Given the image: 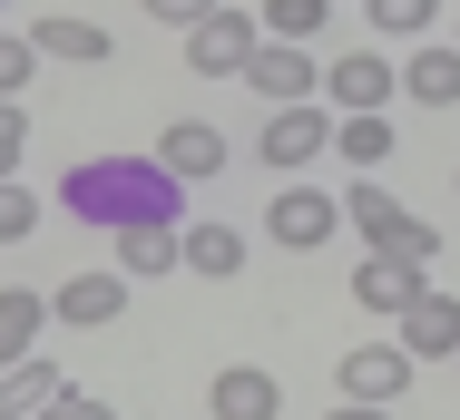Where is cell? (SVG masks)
<instances>
[{
	"instance_id": "6da1fadb",
	"label": "cell",
	"mask_w": 460,
	"mask_h": 420,
	"mask_svg": "<svg viewBox=\"0 0 460 420\" xmlns=\"http://www.w3.org/2000/svg\"><path fill=\"white\" fill-rule=\"evenodd\" d=\"M59 206L89 225H177V176L157 157H79Z\"/></svg>"
},
{
	"instance_id": "7a4b0ae2",
	"label": "cell",
	"mask_w": 460,
	"mask_h": 420,
	"mask_svg": "<svg viewBox=\"0 0 460 420\" xmlns=\"http://www.w3.org/2000/svg\"><path fill=\"white\" fill-rule=\"evenodd\" d=\"M343 225H363V245L392 254V264H431V254H441V235H431L382 176H353V186H343Z\"/></svg>"
},
{
	"instance_id": "3957f363",
	"label": "cell",
	"mask_w": 460,
	"mask_h": 420,
	"mask_svg": "<svg viewBox=\"0 0 460 420\" xmlns=\"http://www.w3.org/2000/svg\"><path fill=\"white\" fill-rule=\"evenodd\" d=\"M333 147V118H323V98H294V108H265V137H255V157L284 176H304L314 157Z\"/></svg>"
},
{
	"instance_id": "277c9868",
	"label": "cell",
	"mask_w": 460,
	"mask_h": 420,
	"mask_svg": "<svg viewBox=\"0 0 460 420\" xmlns=\"http://www.w3.org/2000/svg\"><path fill=\"white\" fill-rule=\"evenodd\" d=\"M245 88H255L265 108H294V98H323V59H314L304 39H255V59H245Z\"/></svg>"
},
{
	"instance_id": "5b68a950",
	"label": "cell",
	"mask_w": 460,
	"mask_h": 420,
	"mask_svg": "<svg viewBox=\"0 0 460 420\" xmlns=\"http://www.w3.org/2000/svg\"><path fill=\"white\" fill-rule=\"evenodd\" d=\"M333 381H343V401H363V411H392V401L411 391V352H402V342H353Z\"/></svg>"
},
{
	"instance_id": "8992f818",
	"label": "cell",
	"mask_w": 460,
	"mask_h": 420,
	"mask_svg": "<svg viewBox=\"0 0 460 420\" xmlns=\"http://www.w3.org/2000/svg\"><path fill=\"white\" fill-rule=\"evenodd\" d=\"M245 59H255V20H245V10H206V20L186 30V69H206V79H245Z\"/></svg>"
},
{
	"instance_id": "52a82bcc",
	"label": "cell",
	"mask_w": 460,
	"mask_h": 420,
	"mask_svg": "<svg viewBox=\"0 0 460 420\" xmlns=\"http://www.w3.org/2000/svg\"><path fill=\"white\" fill-rule=\"evenodd\" d=\"M333 225H343V196H323V186H284L275 206H265V235H275V245H294V254H314Z\"/></svg>"
},
{
	"instance_id": "ba28073f",
	"label": "cell",
	"mask_w": 460,
	"mask_h": 420,
	"mask_svg": "<svg viewBox=\"0 0 460 420\" xmlns=\"http://www.w3.org/2000/svg\"><path fill=\"white\" fill-rule=\"evenodd\" d=\"M392 323H402V352H411V362H441V352H460V303H451V293H431V284H421V293H411Z\"/></svg>"
},
{
	"instance_id": "9c48e42d",
	"label": "cell",
	"mask_w": 460,
	"mask_h": 420,
	"mask_svg": "<svg viewBox=\"0 0 460 420\" xmlns=\"http://www.w3.org/2000/svg\"><path fill=\"white\" fill-rule=\"evenodd\" d=\"M392 88H402V59H333V69H323V98H333V108H343V118H363V108H392Z\"/></svg>"
},
{
	"instance_id": "30bf717a",
	"label": "cell",
	"mask_w": 460,
	"mask_h": 420,
	"mask_svg": "<svg viewBox=\"0 0 460 420\" xmlns=\"http://www.w3.org/2000/svg\"><path fill=\"white\" fill-rule=\"evenodd\" d=\"M402 98H411V108H460V49H451V39H411Z\"/></svg>"
},
{
	"instance_id": "8fae6325",
	"label": "cell",
	"mask_w": 460,
	"mask_h": 420,
	"mask_svg": "<svg viewBox=\"0 0 460 420\" xmlns=\"http://www.w3.org/2000/svg\"><path fill=\"white\" fill-rule=\"evenodd\" d=\"M157 167L177 176V186H196V176L226 167V127H206V118H177L167 137H157Z\"/></svg>"
},
{
	"instance_id": "7c38bea8",
	"label": "cell",
	"mask_w": 460,
	"mask_h": 420,
	"mask_svg": "<svg viewBox=\"0 0 460 420\" xmlns=\"http://www.w3.org/2000/svg\"><path fill=\"white\" fill-rule=\"evenodd\" d=\"M49 313L79 323V333H89V323H118V313H128V274H69V284L49 293Z\"/></svg>"
},
{
	"instance_id": "4fadbf2b",
	"label": "cell",
	"mask_w": 460,
	"mask_h": 420,
	"mask_svg": "<svg viewBox=\"0 0 460 420\" xmlns=\"http://www.w3.org/2000/svg\"><path fill=\"white\" fill-rule=\"evenodd\" d=\"M177 264H186V274H206V284H226V274L245 264V235H235L226 215H196V225L177 235Z\"/></svg>"
},
{
	"instance_id": "5bb4252c",
	"label": "cell",
	"mask_w": 460,
	"mask_h": 420,
	"mask_svg": "<svg viewBox=\"0 0 460 420\" xmlns=\"http://www.w3.org/2000/svg\"><path fill=\"white\" fill-rule=\"evenodd\" d=\"M216 420H275L284 411V391H275V372H255V362H235V372H216Z\"/></svg>"
},
{
	"instance_id": "9a60e30c",
	"label": "cell",
	"mask_w": 460,
	"mask_h": 420,
	"mask_svg": "<svg viewBox=\"0 0 460 420\" xmlns=\"http://www.w3.org/2000/svg\"><path fill=\"white\" fill-rule=\"evenodd\" d=\"M411 293H421V264H392V254H363L353 264V303L363 313H402Z\"/></svg>"
},
{
	"instance_id": "2e32d148",
	"label": "cell",
	"mask_w": 460,
	"mask_h": 420,
	"mask_svg": "<svg viewBox=\"0 0 460 420\" xmlns=\"http://www.w3.org/2000/svg\"><path fill=\"white\" fill-rule=\"evenodd\" d=\"M49 391H59V362H0V420H40L49 411Z\"/></svg>"
},
{
	"instance_id": "e0dca14e",
	"label": "cell",
	"mask_w": 460,
	"mask_h": 420,
	"mask_svg": "<svg viewBox=\"0 0 460 420\" xmlns=\"http://www.w3.org/2000/svg\"><path fill=\"white\" fill-rule=\"evenodd\" d=\"M30 49H40V59H79V69H98V59H108V30L59 10V20H30Z\"/></svg>"
},
{
	"instance_id": "ac0fdd59",
	"label": "cell",
	"mask_w": 460,
	"mask_h": 420,
	"mask_svg": "<svg viewBox=\"0 0 460 420\" xmlns=\"http://www.w3.org/2000/svg\"><path fill=\"white\" fill-rule=\"evenodd\" d=\"M333 147H343V167H353V176H372L402 137H392V118H382V108H363V118H333Z\"/></svg>"
},
{
	"instance_id": "d6986e66",
	"label": "cell",
	"mask_w": 460,
	"mask_h": 420,
	"mask_svg": "<svg viewBox=\"0 0 460 420\" xmlns=\"http://www.w3.org/2000/svg\"><path fill=\"white\" fill-rule=\"evenodd\" d=\"M177 264V225H118V274H167Z\"/></svg>"
},
{
	"instance_id": "ffe728a7",
	"label": "cell",
	"mask_w": 460,
	"mask_h": 420,
	"mask_svg": "<svg viewBox=\"0 0 460 420\" xmlns=\"http://www.w3.org/2000/svg\"><path fill=\"white\" fill-rule=\"evenodd\" d=\"M40 323H49V303H40V293H0V362H30Z\"/></svg>"
},
{
	"instance_id": "44dd1931",
	"label": "cell",
	"mask_w": 460,
	"mask_h": 420,
	"mask_svg": "<svg viewBox=\"0 0 460 420\" xmlns=\"http://www.w3.org/2000/svg\"><path fill=\"white\" fill-rule=\"evenodd\" d=\"M363 10L382 39H431V20H441V0H363Z\"/></svg>"
},
{
	"instance_id": "7402d4cb",
	"label": "cell",
	"mask_w": 460,
	"mask_h": 420,
	"mask_svg": "<svg viewBox=\"0 0 460 420\" xmlns=\"http://www.w3.org/2000/svg\"><path fill=\"white\" fill-rule=\"evenodd\" d=\"M323 10H333V0H265V39H304V49H314Z\"/></svg>"
},
{
	"instance_id": "603a6c76",
	"label": "cell",
	"mask_w": 460,
	"mask_h": 420,
	"mask_svg": "<svg viewBox=\"0 0 460 420\" xmlns=\"http://www.w3.org/2000/svg\"><path fill=\"white\" fill-rule=\"evenodd\" d=\"M30 225H40V196H30L20 176H0V245H20Z\"/></svg>"
},
{
	"instance_id": "cb8c5ba5",
	"label": "cell",
	"mask_w": 460,
	"mask_h": 420,
	"mask_svg": "<svg viewBox=\"0 0 460 420\" xmlns=\"http://www.w3.org/2000/svg\"><path fill=\"white\" fill-rule=\"evenodd\" d=\"M40 69V49H30V30H0V98H20Z\"/></svg>"
},
{
	"instance_id": "d4e9b609",
	"label": "cell",
	"mask_w": 460,
	"mask_h": 420,
	"mask_svg": "<svg viewBox=\"0 0 460 420\" xmlns=\"http://www.w3.org/2000/svg\"><path fill=\"white\" fill-rule=\"evenodd\" d=\"M40 420H118V411H108L98 391H79V381H59V391H49V411H40Z\"/></svg>"
},
{
	"instance_id": "484cf974",
	"label": "cell",
	"mask_w": 460,
	"mask_h": 420,
	"mask_svg": "<svg viewBox=\"0 0 460 420\" xmlns=\"http://www.w3.org/2000/svg\"><path fill=\"white\" fill-rule=\"evenodd\" d=\"M20 147H30V118H20V98H0V176H20Z\"/></svg>"
},
{
	"instance_id": "4316f807",
	"label": "cell",
	"mask_w": 460,
	"mask_h": 420,
	"mask_svg": "<svg viewBox=\"0 0 460 420\" xmlns=\"http://www.w3.org/2000/svg\"><path fill=\"white\" fill-rule=\"evenodd\" d=\"M206 10H226V0H147V20H157V30H196Z\"/></svg>"
},
{
	"instance_id": "83f0119b",
	"label": "cell",
	"mask_w": 460,
	"mask_h": 420,
	"mask_svg": "<svg viewBox=\"0 0 460 420\" xmlns=\"http://www.w3.org/2000/svg\"><path fill=\"white\" fill-rule=\"evenodd\" d=\"M323 420H392V411H363V401H343V411H323Z\"/></svg>"
},
{
	"instance_id": "f1b7e54d",
	"label": "cell",
	"mask_w": 460,
	"mask_h": 420,
	"mask_svg": "<svg viewBox=\"0 0 460 420\" xmlns=\"http://www.w3.org/2000/svg\"><path fill=\"white\" fill-rule=\"evenodd\" d=\"M451 49H460V30H451Z\"/></svg>"
},
{
	"instance_id": "f546056e",
	"label": "cell",
	"mask_w": 460,
	"mask_h": 420,
	"mask_svg": "<svg viewBox=\"0 0 460 420\" xmlns=\"http://www.w3.org/2000/svg\"><path fill=\"white\" fill-rule=\"evenodd\" d=\"M451 186H460V176H451Z\"/></svg>"
}]
</instances>
